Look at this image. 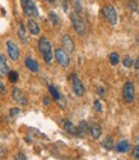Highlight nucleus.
I'll return each mask as SVG.
<instances>
[{
  "label": "nucleus",
  "mask_w": 139,
  "mask_h": 160,
  "mask_svg": "<svg viewBox=\"0 0 139 160\" xmlns=\"http://www.w3.org/2000/svg\"><path fill=\"white\" fill-rule=\"evenodd\" d=\"M9 73V68H8V63L5 59V55L0 54V77H5Z\"/></svg>",
  "instance_id": "11"
},
{
  "label": "nucleus",
  "mask_w": 139,
  "mask_h": 160,
  "mask_svg": "<svg viewBox=\"0 0 139 160\" xmlns=\"http://www.w3.org/2000/svg\"><path fill=\"white\" fill-rule=\"evenodd\" d=\"M37 45H38L40 52H41V54H42V57H44V60H45L46 63H51V62H52V57H54V55H52V46H51V42L49 41L46 37H40Z\"/></svg>",
  "instance_id": "1"
},
{
  "label": "nucleus",
  "mask_w": 139,
  "mask_h": 160,
  "mask_svg": "<svg viewBox=\"0 0 139 160\" xmlns=\"http://www.w3.org/2000/svg\"><path fill=\"white\" fill-rule=\"evenodd\" d=\"M129 149H130V143H129L127 140H122V141H120V142H117V143L115 145V150H116L117 152H120V154L128 152Z\"/></svg>",
  "instance_id": "12"
},
{
  "label": "nucleus",
  "mask_w": 139,
  "mask_h": 160,
  "mask_svg": "<svg viewBox=\"0 0 139 160\" xmlns=\"http://www.w3.org/2000/svg\"><path fill=\"white\" fill-rule=\"evenodd\" d=\"M70 21H72V24H73V28L75 30V32L78 35L83 36L86 33V23L78 16V13H75V12L72 13L70 14Z\"/></svg>",
  "instance_id": "2"
},
{
  "label": "nucleus",
  "mask_w": 139,
  "mask_h": 160,
  "mask_svg": "<svg viewBox=\"0 0 139 160\" xmlns=\"http://www.w3.org/2000/svg\"><path fill=\"white\" fill-rule=\"evenodd\" d=\"M55 58H56V62L59 63V65L63 67V68L69 67L70 59H69V55H68L65 49H56L55 50Z\"/></svg>",
  "instance_id": "5"
},
{
  "label": "nucleus",
  "mask_w": 139,
  "mask_h": 160,
  "mask_svg": "<svg viewBox=\"0 0 139 160\" xmlns=\"http://www.w3.org/2000/svg\"><path fill=\"white\" fill-rule=\"evenodd\" d=\"M89 132H91V136H92L94 140L100 138V137H101V135H102V129H101V127H100L98 124H96V123L91 126Z\"/></svg>",
  "instance_id": "14"
},
{
  "label": "nucleus",
  "mask_w": 139,
  "mask_h": 160,
  "mask_svg": "<svg viewBox=\"0 0 139 160\" xmlns=\"http://www.w3.org/2000/svg\"><path fill=\"white\" fill-rule=\"evenodd\" d=\"M12 98H13V100H14L17 104H19V105H22V106H26L27 104H28V101H27L24 94H23V92H22L19 88H13V91H12Z\"/></svg>",
  "instance_id": "8"
},
{
  "label": "nucleus",
  "mask_w": 139,
  "mask_h": 160,
  "mask_svg": "<svg viewBox=\"0 0 139 160\" xmlns=\"http://www.w3.org/2000/svg\"><path fill=\"white\" fill-rule=\"evenodd\" d=\"M44 104L47 105V104H49V99H45V100H44Z\"/></svg>",
  "instance_id": "35"
},
{
  "label": "nucleus",
  "mask_w": 139,
  "mask_h": 160,
  "mask_svg": "<svg viewBox=\"0 0 139 160\" xmlns=\"http://www.w3.org/2000/svg\"><path fill=\"white\" fill-rule=\"evenodd\" d=\"M18 35H19V38L22 40V41L26 44L27 42V37H26V33H24V27H23V24L21 23L19 24V30H18Z\"/></svg>",
  "instance_id": "21"
},
{
  "label": "nucleus",
  "mask_w": 139,
  "mask_h": 160,
  "mask_svg": "<svg viewBox=\"0 0 139 160\" xmlns=\"http://www.w3.org/2000/svg\"><path fill=\"white\" fill-rule=\"evenodd\" d=\"M49 91H50V94L52 95V98L56 100V101H60V99H61V95H60V92L58 91V88L55 87L54 85H50L49 86Z\"/></svg>",
  "instance_id": "18"
},
{
  "label": "nucleus",
  "mask_w": 139,
  "mask_h": 160,
  "mask_svg": "<svg viewBox=\"0 0 139 160\" xmlns=\"http://www.w3.org/2000/svg\"><path fill=\"white\" fill-rule=\"evenodd\" d=\"M134 67H135V69H139V57L137 58V60L134 63Z\"/></svg>",
  "instance_id": "31"
},
{
  "label": "nucleus",
  "mask_w": 139,
  "mask_h": 160,
  "mask_svg": "<svg viewBox=\"0 0 139 160\" xmlns=\"http://www.w3.org/2000/svg\"><path fill=\"white\" fill-rule=\"evenodd\" d=\"M87 132H88V124H87L86 121H82V122L79 123V126H78V135H77V136L84 137V136L87 135Z\"/></svg>",
  "instance_id": "16"
},
{
  "label": "nucleus",
  "mask_w": 139,
  "mask_h": 160,
  "mask_svg": "<svg viewBox=\"0 0 139 160\" xmlns=\"http://www.w3.org/2000/svg\"><path fill=\"white\" fill-rule=\"evenodd\" d=\"M63 8H64V10H68V5H66V2H65V0H63Z\"/></svg>",
  "instance_id": "34"
},
{
  "label": "nucleus",
  "mask_w": 139,
  "mask_h": 160,
  "mask_svg": "<svg viewBox=\"0 0 139 160\" xmlns=\"http://www.w3.org/2000/svg\"><path fill=\"white\" fill-rule=\"evenodd\" d=\"M97 91H98V95H100V96H102V98L105 96V90H103L102 87H98V90H97Z\"/></svg>",
  "instance_id": "30"
},
{
  "label": "nucleus",
  "mask_w": 139,
  "mask_h": 160,
  "mask_svg": "<svg viewBox=\"0 0 139 160\" xmlns=\"http://www.w3.org/2000/svg\"><path fill=\"white\" fill-rule=\"evenodd\" d=\"M128 7L132 9V12H138V4L135 0H129L128 2Z\"/></svg>",
  "instance_id": "25"
},
{
  "label": "nucleus",
  "mask_w": 139,
  "mask_h": 160,
  "mask_svg": "<svg viewBox=\"0 0 139 160\" xmlns=\"http://www.w3.org/2000/svg\"><path fill=\"white\" fill-rule=\"evenodd\" d=\"M21 4H22V8H23V12L27 17L30 18H35L38 16V10H37V7L36 4L32 2V0H21Z\"/></svg>",
  "instance_id": "3"
},
{
  "label": "nucleus",
  "mask_w": 139,
  "mask_h": 160,
  "mask_svg": "<svg viewBox=\"0 0 139 160\" xmlns=\"http://www.w3.org/2000/svg\"><path fill=\"white\" fill-rule=\"evenodd\" d=\"M102 146H103V148H105L106 150H111V149L114 148V145H113V138H111L110 136H108V137H106V140L102 142Z\"/></svg>",
  "instance_id": "19"
},
{
  "label": "nucleus",
  "mask_w": 139,
  "mask_h": 160,
  "mask_svg": "<svg viewBox=\"0 0 139 160\" xmlns=\"http://www.w3.org/2000/svg\"><path fill=\"white\" fill-rule=\"evenodd\" d=\"M61 44H63V48L68 52L74 51V42H73V40L70 38V36H69V35H64L61 37Z\"/></svg>",
  "instance_id": "10"
},
{
  "label": "nucleus",
  "mask_w": 139,
  "mask_h": 160,
  "mask_svg": "<svg viewBox=\"0 0 139 160\" xmlns=\"http://www.w3.org/2000/svg\"><path fill=\"white\" fill-rule=\"evenodd\" d=\"M64 129L69 133V135H78V127H75L70 121L64 122Z\"/></svg>",
  "instance_id": "15"
},
{
  "label": "nucleus",
  "mask_w": 139,
  "mask_h": 160,
  "mask_svg": "<svg viewBox=\"0 0 139 160\" xmlns=\"http://www.w3.org/2000/svg\"><path fill=\"white\" fill-rule=\"evenodd\" d=\"M122 64H124V67H127V68L132 67V65H133V59H132V57H130V55H127V57H125Z\"/></svg>",
  "instance_id": "24"
},
{
  "label": "nucleus",
  "mask_w": 139,
  "mask_h": 160,
  "mask_svg": "<svg viewBox=\"0 0 139 160\" xmlns=\"http://www.w3.org/2000/svg\"><path fill=\"white\" fill-rule=\"evenodd\" d=\"M133 156H134V159L139 160V145H137L135 148H134V150H133Z\"/></svg>",
  "instance_id": "28"
},
{
  "label": "nucleus",
  "mask_w": 139,
  "mask_h": 160,
  "mask_svg": "<svg viewBox=\"0 0 139 160\" xmlns=\"http://www.w3.org/2000/svg\"><path fill=\"white\" fill-rule=\"evenodd\" d=\"M28 30L32 35H38L40 33V26L32 18H30V21H28Z\"/></svg>",
  "instance_id": "17"
},
{
  "label": "nucleus",
  "mask_w": 139,
  "mask_h": 160,
  "mask_svg": "<svg viewBox=\"0 0 139 160\" xmlns=\"http://www.w3.org/2000/svg\"><path fill=\"white\" fill-rule=\"evenodd\" d=\"M8 76H9V81L12 82V83H16L17 81H18V73L16 72V71H12V72H9L8 73Z\"/></svg>",
  "instance_id": "22"
},
{
  "label": "nucleus",
  "mask_w": 139,
  "mask_h": 160,
  "mask_svg": "<svg viewBox=\"0 0 139 160\" xmlns=\"http://www.w3.org/2000/svg\"><path fill=\"white\" fill-rule=\"evenodd\" d=\"M7 51H8V55L12 60H17L19 58V50L17 48V45L13 42V41H7Z\"/></svg>",
  "instance_id": "9"
},
{
  "label": "nucleus",
  "mask_w": 139,
  "mask_h": 160,
  "mask_svg": "<svg viewBox=\"0 0 139 160\" xmlns=\"http://www.w3.org/2000/svg\"><path fill=\"white\" fill-rule=\"evenodd\" d=\"M16 159H18V160H21V159H22V160H26V159H27V158H26V156H24V155H23V154H19V155H18V156H17V158H16Z\"/></svg>",
  "instance_id": "32"
},
{
  "label": "nucleus",
  "mask_w": 139,
  "mask_h": 160,
  "mask_svg": "<svg viewBox=\"0 0 139 160\" xmlns=\"http://www.w3.org/2000/svg\"><path fill=\"white\" fill-rule=\"evenodd\" d=\"M46 2H49V3H54L55 0H46Z\"/></svg>",
  "instance_id": "36"
},
{
  "label": "nucleus",
  "mask_w": 139,
  "mask_h": 160,
  "mask_svg": "<svg viewBox=\"0 0 139 160\" xmlns=\"http://www.w3.org/2000/svg\"><path fill=\"white\" fill-rule=\"evenodd\" d=\"M72 83H73V91L77 96H83L84 95V86H83V82L79 79V77L77 74H73L72 77Z\"/></svg>",
  "instance_id": "7"
},
{
  "label": "nucleus",
  "mask_w": 139,
  "mask_h": 160,
  "mask_svg": "<svg viewBox=\"0 0 139 160\" xmlns=\"http://www.w3.org/2000/svg\"><path fill=\"white\" fill-rule=\"evenodd\" d=\"M49 18L52 22V24H58L59 23V18H58V16H56V13L55 12H50L49 13Z\"/></svg>",
  "instance_id": "23"
},
{
  "label": "nucleus",
  "mask_w": 139,
  "mask_h": 160,
  "mask_svg": "<svg viewBox=\"0 0 139 160\" xmlns=\"http://www.w3.org/2000/svg\"><path fill=\"white\" fill-rule=\"evenodd\" d=\"M73 5L75 8L77 12H80L82 10V7H80V0H73Z\"/></svg>",
  "instance_id": "27"
},
{
  "label": "nucleus",
  "mask_w": 139,
  "mask_h": 160,
  "mask_svg": "<svg viewBox=\"0 0 139 160\" xmlns=\"http://www.w3.org/2000/svg\"><path fill=\"white\" fill-rule=\"evenodd\" d=\"M119 62H120V58H119L117 52H111V54H110V63H111V65H116Z\"/></svg>",
  "instance_id": "20"
},
{
  "label": "nucleus",
  "mask_w": 139,
  "mask_h": 160,
  "mask_svg": "<svg viewBox=\"0 0 139 160\" xmlns=\"http://www.w3.org/2000/svg\"><path fill=\"white\" fill-rule=\"evenodd\" d=\"M4 90H5V85L3 82H0V92H3Z\"/></svg>",
  "instance_id": "33"
},
{
  "label": "nucleus",
  "mask_w": 139,
  "mask_h": 160,
  "mask_svg": "<svg viewBox=\"0 0 139 160\" xmlns=\"http://www.w3.org/2000/svg\"><path fill=\"white\" fill-rule=\"evenodd\" d=\"M24 64H26V67L28 68L31 72H37L38 71V63L35 60V59H32V58H26V60H24Z\"/></svg>",
  "instance_id": "13"
},
{
  "label": "nucleus",
  "mask_w": 139,
  "mask_h": 160,
  "mask_svg": "<svg viewBox=\"0 0 139 160\" xmlns=\"http://www.w3.org/2000/svg\"><path fill=\"white\" fill-rule=\"evenodd\" d=\"M19 113H21V110H19L18 108H16V109H10L9 115H10V117H16V115H18Z\"/></svg>",
  "instance_id": "29"
},
{
  "label": "nucleus",
  "mask_w": 139,
  "mask_h": 160,
  "mask_svg": "<svg viewBox=\"0 0 139 160\" xmlns=\"http://www.w3.org/2000/svg\"><path fill=\"white\" fill-rule=\"evenodd\" d=\"M102 13H103V17L106 18V21L111 26H115L117 23V13H116V9L113 5H106L102 9Z\"/></svg>",
  "instance_id": "4"
},
{
  "label": "nucleus",
  "mask_w": 139,
  "mask_h": 160,
  "mask_svg": "<svg viewBox=\"0 0 139 160\" xmlns=\"http://www.w3.org/2000/svg\"><path fill=\"white\" fill-rule=\"evenodd\" d=\"M122 96H124V100L127 102H133L134 101V96H135V88H134V85L133 82H127L124 85V88H122Z\"/></svg>",
  "instance_id": "6"
},
{
  "label": "nucleus",
  "mask_w": 139,
  "mask_h": 160,
  "mask_svg": "<svg viewBox=\"0 0 139 160\" xmlns=\"http://www.w3.org/2000/svg\"><path fill=\"white\" fill-rule=\"evenodd\" d=\"M93 105H94V110L96 112H102V106H101V102H100V100H94V102H93Z\"/></svg>",
  "instance_id": "26"
}]
</instances>
